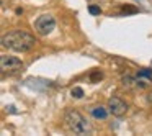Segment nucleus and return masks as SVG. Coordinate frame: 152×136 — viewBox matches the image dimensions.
Instances as JSON below:
<instances>
[{"label":"nucleus","mask_w":152,"mask_h":136,"mask_svg":"<svg viewBox=\"0 0 152 136\" xmlns=\"http://www.w3.org/2000/svg\"><path fill=\"white\" fill-rule=\"evenodd\" d=\"M56 28V20L51 13H44L34 21V30L41 35V36H48L53 33V30Z\"/></svg>","instance_id":"obj_3"},{"label":"nucleus","mask_w":152,"mask_h":136,"mask_svg":"<svg viewBox=\"0 0 152 136\" xmlns=\"http://www.w3.org/2000/svg\"><path fill=\"white\" fill-rule=\"evenodd\" d=\"M123 12H131V13H134L136 8L134 7H123Z\"/></svg>","instance_id":"obj_11"},{"label":"nucleus","mask_w":152,"mask_h":136,"mask_svg":"<svg viewBox=\"0 0 152 136\" xmlns=\"http://www.w3.org/2000/svg\"><path fill=\"white\" fill-rule=\"evenodd\" d=\"M90 79H92V82H96V80L102 79V72H93L92 76H90Z\"/></svg>","instance_id":"obj_10"},{"label":"nucleus","mask_w":152,"mask_h":136,"mask_svg":"<svg viewBox=\"0 0 152 136\" xmlns=\"http://www.w3.org/2000/svg\"><path fill=\"white\" fill-rule=\"evenodd\" d=\"M137 77H152V69H142V71H139Z\"/></svg>","instance_id":"obj_8"},{"label":"nucleus","mask_w":152,"mask_h":136,"mask_svg":"<svg viewBox=\"0 0 152 136\" xmlns=\"http://www.w3.org/2000/svg\"><path fill=\"white\" fill-rule=\"evenodd\" d=\"M21 66H23V62L18 57L8 56V54H2L0 56V67H2L4 72H13V71L21 69Z\"/></svg>","instance_id":"obj_4"},{"label":"nucleus","mask_w":152,"mask_h":136,"mask_svg":"<svg viewBox=\"0 0 152 136\" xmlns=\"http://www.w3.org/2000/svg\"><path fill=\"white\" fill-rule=\"evenodd\" d=\"M34 44H36V40L33 35L21 30L10 31L2 38V46L10 51H15V53H26V51L33 49Z\"/></svg>","instance_id":"obj_1"},{"label":"nucleus","mask_w":152,"mask_h":136,"mask_svg":"<svg viewBox=\"0 0 152 136\" xmlns=\"http://www.w3.org/2000/svg\"><path fill=\"white\" fill-rule=\"evenodd\" d=\"M90 112H92L93 118H96V120H105L106 116H108V112H106V108H105V107H102V105H100V107H93Z\"/></svg>","instance_id":"obj_6"},{"label":"nucleus","mask_w":152,"mask_h":136,"mask_svg":"<svg viewBox=\"0 0 152 136\" xmlns=\"http://www.w3.org/2000/svg\"><path fill=\"white\" fill-rule=\"evenodd\" d=\"M108 110L113 116H123L128 112V105L121 99H118V97H111L108 100Z\"/></svg>","instance_id":"obj_5"},{"label":"nucleus","mask_w":152,"mask_h":136,"mask_svg":"<svg viewBox=\"0 0 152 136\" xmlns=\"http://www.w3.org/2000/svg\"><path fill=\"white\" fill-rule=\"evenodd\" d=\"M70 93H72V97H75V99H82L83 97V89L82 87H74V89L70 90Z\"/></svg>","instance_id":"obj_7"},{"label":"nucleus","mask_w":152,"mask_h":136,"mask_svg":"<svg viewBox=\"0 0 152 136\" xmlns=\"http://www.w3.org/2000/svg\"><path fill=\"white\" fill-rule=\"evenodd\" d=\"M88 12H90L92 15H100V13H102V8L96 7V5H90V7H88Z\"/></svg>","instance_id":"obj_9"},{"label":"nucleus","mask_w":152,"mask_h":136,"mask_svg":"<svg viewBox=\"0 0 152 136\" xmlns=\"http://www.w3.org/2000/svg\"><path fill=\"white\" fill-rule=\"evenodd\" d=\"M64 123H66L67 129L75 135H90L92 133V125L77 110H67L64 113Z\"/></svg>","instance_id":"obj_2"},{"label":"nucleus","mask_w":152,"mask_h":136,"mask_svg":"<svg viewBox=\"0 0 152 136\" xmlns=\"http://www.w3.org/2000/svg\"><path fill=\"white\" fill-rule=\"evenodd\" d=\"M147 99H149V102H152V92L149 93V97H147Z\"/></svg>","instance_id":"obj_12"}]
</instances>
